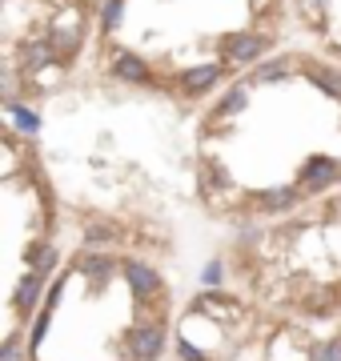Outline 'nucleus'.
I'll list each match as a JSON object with an SVG mask.
<instances>
[{"label": "nucleus", "instance_id": "obj_20", "mask_svg": "<svg viewBox=\"0 0 341 361\" xmlns=\"http://www.w3.org/2000/svg\"><path fill=\"white\" fill-rule=\"evenodd\" d=\"M8 109H13V116H16V129H20V133H37L40 129V116L37 113H32V109H20V104H8Z\"/></svg>", "mask_w": 341, "mask_h": 361}, {"label": "nucleus", "instance_id": "obj_3", "mask_svg": "<svg viewBox=\"0 0 341 361\" xmlns=\"http://www.w3.org/2000/svg\"><path fill=\"white\" fill-rule=\"evenodd\" d=\"M165 349V329L161 325H132L129 329V353L137 361H157Z\"/></svg>", "mask_w": 341, "mask_h": 361}, {"label": "nucleus", "instance_id": "obj_8", "mask_svg": "<svg viewBox=\"0 0 341 361\" xmlns=\"http://www.w3.org/2000/svg\"><path fill=\"white\" fill-rule=\"evenodd\" d=\"M293 73H297V65H293L289 56H273V61H261V65H253L249 85H277V80H289Z\"/></svg>", "mask_w": 341, "mask_h": 361}, {"label": "nucleus", "instance_id": "obj_2", "mask_svg": "<svg viewBox=\"0 0 341 361\" xmlns=\"http://www.w3.org/2000/svg\"><path fill=\"white\" fill-rule=\"evenodd\" d=\"M65 56H56V44L53 40H28L20 49V77H37L44 68H56Z\"/></svg>", "mask_w": 341, "mask_h": 361}, {"label": "nucleus", "instance_id": "obj_12", "mask_svg": "<svg viewBox=\"0 0 341 361\" xmlns=\"http://www.w3.org/2000/svg\"><path fill=\"white\" fill-rule=\"evenodd\" d=\"M302 73L309 77V85H317L326 97L341 101V73H333V68H326V65H302Z\"/></svg>", "mask_w": 341, "mask_h": 361}, {"label": "nucleus", "instance_id": "obj_17", "mask_svg": "<svg viewBox=\"0 0 341 361\" xmlns=\"http://www.w3.org/2000/svg\"><path fill=\"white\" fill-rule=\"evenodd\" d=\"M28 265H32L37 273H49V269L56 265V249L44 245V241H37V245L28 249Z\"/></svg>", "mask_w": 341, "mask_h": 361}, {"label": "nucleus", "instance_id": "obj_4", "mask_svg": "<svg viewBox=\"0 0 341 361\" xmlns=\"http://www.w3.org/2000/svg\"><path fill=\"white\" fill-rule=\"evenodd\" d=\"M333 180H337V161H333V157L317 153L302 165V189L305 193H321V189L333 185Z\"/></svg>", "mask_w": 341, "mask_h": 361}, {"label": "nucleus", "instance_id": "obj_19", "mask_svg": "<svg viewBox=\"0 0 341 361\" xmlns=\"http://www.w3.org/2000/svg\"><path fill=\"white\" fill-rule=\"evenodd\" d=\"M120 13H125V0H105V4H101V28L113 32V28L120 25Z\"/></svg>", "mask_w": 341, "mask_h": 361}, {"label": "nucleus", "instance_id": "obj_23", "mask_svg": "<svg viewBox=\"0 0 341 361\" xmlns=\"http://www.w3.org/2000/svg\"><path fill=\"white\" fill-rule=\"evenodd\" d=\"M0 361H20V345H16V341H8V345H4V353H0Z\"/></svg>", "mask_w": 341, "mask_h": 361}, {"label": "nucleus", "instance_id": "obj_1", "mask_svg": "<svg viewBox=\"0 0 341 361\" xmlns=\"http://www.w3.org/2000/svg\"><path fill=\"white\" fill-rule=\"evenodd\" d=\"M265 49H269V37H261V32H225L217 40V52L229 65H261Z\"/></svg>", "mask_w": 341, "mask_h": 361}, {"label": "nucleus", "instance_id": "obj_11", "mask_svg": "<svg viewBox=\"0 0 341 361\" xmlns=\"http://www.w3.org/2000/svg\"><path fill=\"white\" fill-rule=\"evenodd\" d=\"M40 293H44V273H37V269H32V273L25 277V281L16 285V293H13V305H16L20 313H32V305L40 301Z\"/></svg>", "mask_w": 341, "mask_h": 361}, {"label": "nucleus", "instance_id": "obj_9", "mask_svg": "<svg viewBox=\"0 0 341 361\" xmlns=\"http://www.w3.org/2000/svg\"><path fill=\"white\" fill-rule=\"evenodd\" d=\"M113 73L120 80H129V85H153V73L144 65V56H137V52H120L117 61H113Z\"/></svg>", "mask_w": 341, "mask_h": 361}, {"label": "nucleus", "instance_id": "obj_15", "mask_svg": "<svg viewBox=\"0 0 341 361\" xmlns=\"http://www.w3.org/2000/svg\"><path fill=\"white\" fill-rule=\"evenodd\" d=\"M80 273H85V277H89L92 285H105L108 277H113V261H108V257H92V253H85V257H80Z\"/></svg>", "mask_w": 341, "mask_h": 361}, {"label": "nucleus", "instance_id": "obj_14", "mask_svg": "<svg viewBox=\"0 0 341 361\" xmlns=\"http://www.w3.org/2000/svg\"><path fill=\"white\" fill-rule=\"evenodd\" d=\"M85 241L89 245H113V241H120V229L113 221H89L85 225Z\"/></svg>", "mask_w": 341, "mask_h": 361}, {"label": "nucleus", "instance_id": "obj_6", "mask_svg": "<svg viewBox=\"0 0 341 361\" xmlns=\"http://www.w3.org/2000/svg\"><path fill=\"white\" fill-rule=\"evenodd\" d=\"M125 281H129V289L137 297H149L161 289V277L153 265H144V261H125Z\"/></svg>", "mask_w": 341, "mask_h": 361}, {"label": "nucleus", "instance_id": "obj_13", "mask_svg": "<svg viewBox=\"0 0 341 361\" xmlns=\"http://www.w3.org/2000/svg\"><path fill=\"white\" fill-rule=\"evenodd\" d=\"M293 4H297V16H302L305 25L314 28V32H321V28H326L329 0H293Z\"/></svg>", "mask_w": 341, "mask_h": 361}, {"label": "nucleus", "instance_id": "obj_24", "mask_svg": "<svg viewBox=\"0 0 341 361\" xmlns=\"http://www.w3.org/2000/svg\"><path fill=\"white\" fill-rule=\"evenodd\" d=\"M205 281H209V285H217V281H221V261H213L209 269H205Z\"/></svg>", "mask_w": 341, "mask_h": 361}, {"label": "nucleus", "instance_id": "obj_5", "mask_svg": "<svg viewBox=\"0 0 341 361\" xmlns=\"http://www.w3.org/2000/svg\"><path fill=\"white\" fill-rule=\"evenodd\" d=\"M49 40L56 44V52L73 56V52L80 49V16L77 13H61L53 20V28H49Z\"/></svg>", "mask_w": 341, "mask_h": 361}, {"label": "nucleus", "instance_id": "obj_7", "mask_svg": "<svg viewBox=\"0 0 341 361\" xmlns=\"http://www.w3.org/2000/svg\"><path fill=\"white\" fill-rule=\"evenodd\" d=\"M217 85H221V65H197L189 73H181V89L189 97H201V92L217 89Z\"/></svg>", "mask_w": 341, "mask_h": 361}, {"label": "nucleus", "instance_id": "obj_18", "mask_svg": "<svg viewBox=\"0 0 341 361\" xmlns=\"http://www.w3.org/2000/svg\"><path fill=\"white\" fill-rule=\"evenodd\" d=\"M197 310H209V317H225V313H237V301L217 297V293H205V297H197Z\"/></svg>", "mask_w": 341, "mask_h": 361}, {"label": "nucleus", "instance_id": "obj_21", "mask_svg": "<svg viewBox=\"0 0 341 361\" xmlns=\"http://www.w3.org/2000/svg\"><path fill=\"white\" fill-rule=\"evenodd\" d=\"M314 361H341V341H326L321 349H314Z\"/></svg>", "mask_w": 341, "mask_h": 361}, {"label": "nucleus", "instance_id": "obj_22", "mask_svg": "<svg viewBox=\"0 0 341 361\" xmlns=\"http://www.w3.org/2000/svg\"><path fill=\"white\" fill-rule=\"evenodd\" d=\"M181 357L185 361H205V353H201V349H193L189 341H181Z\"/></svg>", "mask_w": 341, "mask_h": 361}, {"label": "nucleus", "instance_id": "obj_10", "mask_svg": "<svg viewBox=\"0 0 341 361\" xmlns=\"http://www.w3.org/2000/svg\"><path fill=\"white\" fill-rule=\"evenodd\" d=\"M297 189L293 185H273V189H265V193H257V205L265 209V213H285V209L297 205Z\"/></svg>", "mask_w": 341, "mask_h": 361}, {"label": "nucleus", "instance_id": "obj_16", "mask_svg": "<svg viewBox=\"0 0 341 361\" xmlns=\"http://www.w3.org/2000/svg\"><path fill=\"white\" fill-rule=\"evenodd\" d=\"M249 104V85H233V89L221 97V104H217V116H229V113H241Z\"/></svg>", "mask_w": 341, "mask_h": 361}]
</instances>
